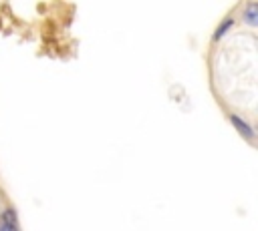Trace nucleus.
<instances>
[{"label":"nucleus","mask_w":258,"mask_h":231,"mask_svg":"<svg viewBox=\"0 0 258 231\" xmlns=\"http://www.w3.org/2000/svg\"><path fill=\"white\" fill-rule=\"evenodd\" d=\"M244 20H246L250 26H256V24H258V4H256V2H250V4L246 6Z\"/></svg>","instance_id":"obj_3"},{"label":"nucleus","mask_w":258,"mask_h":231,"mask_svg":"<svg viewBox=\"0 0 258 231\" xmlns=\"http://www.w3.org/2000/svg\"><path fill=\"white\" fill-rule=\"evenodd\" d=\"M0 231H18V217H16L14 209L6 207L0 213Z\"/></svg>","instance_id":"obj_1"},{"label":"nucleus","mask_w":258,"mask_h":231,"mask_svg":"<svg viewBox=\"0 0 258 231\" xmlns=\"http://www.w3.org/2000/svg\"><path fill=\"white\" fill-rule=\"evenodd\" d=\"M230 121H232V125L236 127V131H238L242 137H246V139H254V129H252L244 119H240L238 114H232Z\"/></svg>","instance_id":"obj_2"},{"label":"nucleus","mask_w":258,"mask_h":231,"mask_svg":"<svg viewBox=\"0 0 258 231\" xmlns=\"http://www.w3.org/2000/svg\"><path fill=\"white\" fill-rule=\"evenodd\" d=\"M230 26H232V18H228V20H224V22H222V24L218 26V30H216V34H214V38H216V40H220V38H222V36H224V34L228 32V28H230Z\"/></svg>","instance_id":"obj_4"}]
</instances>
